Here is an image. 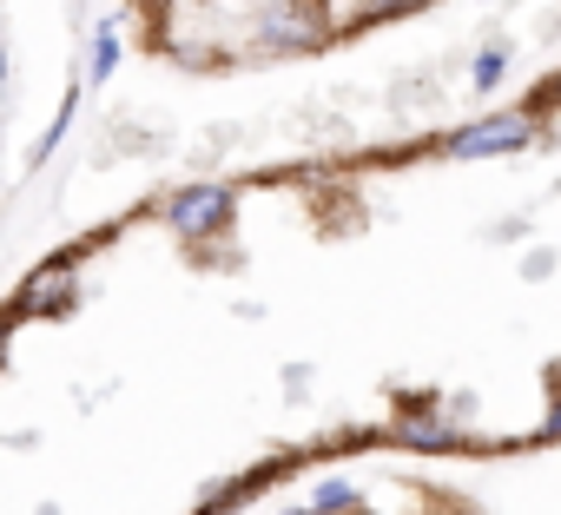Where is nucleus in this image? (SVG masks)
<instances>
[{
    "label": "nucleus",
    "mask_w": 561,
    "mask_h": 515,
    "mask_svg": "<svg viewBox=\"0 0 561 515\" xmlns=\"http://www.w3.org/2000/svg\"><path fill=\"white\" fill-rule=\"evenodd\" d=\"M0 331L87 364L0 443L87 489L34 515H238L351 456L561 443V67L416 139L165 185L73 238Z\"/></svg>",
    "instance_id": "1"
},
{
    "label": "nucleus",
    "mask_w": 561,
    "mask_h": 515,
    "mask_svg": "<svg viewBox=\"0 0 561 515\" xmlns=\"http://www.w3.org/2000/svg\"><path fill=\"white\" fill-rule=\"evenodd\" d=\"M436 8L443 0H126V34L165 73L251 80L331 60Z\"/></svg>",
    "instance_id": "2"
},
{
    "label": "nucleus",
    "mask_w": 561,
    "mask_h": 515,
    "mask_svg": "<svg viewBox=\"0 0 561 515\" xmlns=\"http://www.w3.org/2000/svg\"><path fill=\"white\" fill-rule=\"evenodd\" d=\"M238 515H482V508L436 476L351 456V462H324L257 489Z\"/></svg>",
    "instance_id": "3"
}]
</instances>
